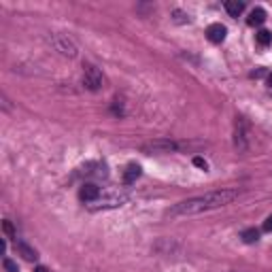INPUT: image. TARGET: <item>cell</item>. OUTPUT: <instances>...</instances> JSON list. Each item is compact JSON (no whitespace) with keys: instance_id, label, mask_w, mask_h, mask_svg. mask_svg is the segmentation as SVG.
Here are the masks:
<instances>
[{"instance_id":"16","label":"cell","mask_w":272,"mask_h":272,"mask_svg":"<svg viewBox=\"0 0 272 272\" xmlns=\"http://www.w3.org/2000/svg\"><path fill=\"white\" fill-rule=\"evenodd\" d=\"M3 266H5L7 272H19V268H17V264H15L13 259H5V261H3Z\"/></svg>"},{"instance_id":"8","label":"cell","mask_w":272,"mask_h":272,"mask_svg":"<svg viewBox=\"0 0 272 272\" xmlns=\"http://www.w3.org/2000/svg\"><path fill=\"white\" fill-rule=\"evenodd\" d=\"M226 34H228V30H226V26H221V24H210L206 28V38H208L210 43H215V45L224 43L226 41Z\"/></svg>"},{"instance_id":"2","label":"cell","mask_w":272,"mask_h":272,"mask_svg":"<svg viewBox=\"0 0 272 272\" xmlns=\"http://www.w3.org/2000/svg\"><path fill=\"white\" fill-rule=\"evenodd\" d=\"M251 132V126L245 117H236V124H234V147L240 151V153H245V151H249V136Z\"/></svg>"},{"instance_id":"4","label":"cell","mask_w":272,"mask_h":272,"mask_svg":"<svg viewBox=\"0 0 272 272\" xmlns=\"http://www.w3.org/2000/svg\"><path fill=\"white\" fill-rule=\"evenodd\" d=\"M83 85L87 89H92V92H98V89H102L104 87V77L102 73L92 66V64H85L83 66Z\"/></svg>"},{"instance_id":"12","label":"cell","mask_w":272,"mask_h":272,"mask_svg":"<svg viewBox=\"0 0 272 272\" xmlns=\"http://www.w3.org/2000/svg\"><path fill=\"white\" fill-rule=\"evenodd\" d=\"M226 11L230 17H238L240 13L245 11V3H240V0H228L226 3Z\"/></svg>"},{"instance_id":"1","label":"cell","mask_w":272,"mask_h":272,"mask_svg":"<svg viewBox=\"0 0 272 272\" xmlns=\"http://www.w3.org/2000/svg\"><path fill=\"white\" fill-rule=\"evenodd\" d=\"M240 196L238 189H217V191H208L204 196H196V198H189L183 200V202L175 204L173 208H168V217H191V215H200V213H206V210H215L221 206H228L232 204L234 200Z\"/></svg>"},{"instance_id":"3","label":"cell","mask_w":272,"mask_h":272,"mask_svg":"<svg viewBox=\"0 0 272 272\" xmlns=\"http://www.w3.org/2000/svg\"><path fill=\"white\" fill-rule=\"evenodd\" d=\"M179 145L175 140H168V138H157V140H149V143L143 145V153L147 155H159V153H173L177 151Z\"/></svg>"},{"instance_id":"14","label":"cell","mask_w":272,"mask_h":272,"mask_svg":"<svg viewBox=\"0 0 272 272\" xmlns=\"http://www.w3.org/2000/svg\"><path fill=\"white\" fill-rule=\"evenodd\" d=\"M255 41L259 47H268L272 45V32H268V30H259V32L255 34Z\"/></svg>"},{"instance_id":"22","label":"cell","mask_w":272,"mask_h":272,"mask_svg":"<svg viewBox=\"0 0 272 272\" xmlns=\"http://www.w3.org/2000/svg\"><path fill=\"white\" fill-rule=\"evenodd\" d=\"M34 272H49V270H47V268H45V266H38V268H36V270H34Z\"/></svg>"},{"instance_id":"10","label":"cell","mask_w":272,"mask_h":272,"mask_svg":"<svg viewBox=\"0 0 272 272\" xmlns=\"http://www.w3.org/2000/svg\"><path fill=\"white\" fill-rule=\"evenodd\" d=\"M264 22H266V11L261 7H255L253 11L249 13V17H247V24L249 26H261Z\"/></svg>"},{"instance_id":"18","label":"cell","mask_w":272,"mask_h":272,"mask_svg":"<svg viewBox=\"0 0 272 272\" xmlns=\"http://www.w3.org/2000/svg\"><path fill=\"white\" fill-rule=\"evenodd\" d=\"M175 15H177L175 19H177L179 24H185V22H189V17H185V13H181V11H175Z\"/></svg>"},{"instance_id":"11","label":"cell","mask_w":272,"mask_h":272,"mask_svg":"<svg viewBox=\"0 0 272 272\" xmlns=\"http://www.w3.org/2000/svg\"><path fill=\"white\" fill-rule=\"evenodd\" d=\"M138 177H140V166L138 164H128L126 170H124V183L126 185H132Z\"/></svg>"},{"instance_id":"6","label":"cell","mask_w":272,"mask_h":272,"mask_svg":"<svg viewBox=\"0 0 272 272\" xmlns=\"http://www.w3.org/2000/svg\"><path fill=\"white\" fill-rule=\"evenodd\" d=\"M51 43H53V47H56L62 56H66V58H75V56H77V47H75V43L70 41L68 36H64V34H53V36H51Z\"/></svg>"},{"instance_id":"23","label":"cell","mask_w":272,"mask_h":272,"mask_svg":"<svg viewBox=\"0 0 272 272\" xmlns=\"http://www.w3.org/2000/svg\"><path fill=\"white\" fill-rule=\"evenodd\" d=\"M268 85H270V89H272V75L268 77Z\"/></svg>"},{"instance_id":"5","label":"cell","mask_w":272,"mask_h":272,"mask_svg":"<svg viewBox=\"0 0 272 272\" xmlns=\"http://www.w3.org/2000/svg\"><path fill=\"white\" fill-rule=\"evenodd\" d=\"M128 202V196H119V194H113L108 198H98L96 202L87 204L92 210H100V208H117V206H124Z\"/></svg>"},{"instance_id":"21","label":"cell","mask_w":272,"mask_h":272,"mask_svg":"<svg viewBox=\"0 0 272 272\" xmlns=\"http://www.w3.org/2000/svg\"><path fill=\"white\" fill-rule=\"evenodd\" d=\"M261 75H266V70H264V68H259V70H255V73H253V75H251V77H261Z\"/></svg>"},{"instance_id":"13","label":"cell","mask_w":272,"mask_h":272,"mask_svg":"<svg viewBox=\"0 0 272 272\" xmlns=\"http://www.w3.org/2000/svg\"><path fill=\"white\" fill-rule=\"evenodd\" d=\"M240 238H243V243H247V245H253V243H257V240H259V230H255V228H249V230H245L243 234H240Z\"/></svg>"},{"instance_id":"7","label":"cell","mask_w":272,"mask_h":272,"mask_svg":"<svg viewBox=\"0 0 272 272\" xmlns=\"http://www.w3.org/2000/svg\"><path fill=\"white\" fill-rule=\"evenodd\" d=\"M79 198H81L85 204H92L100 198V187L94 183H83L81 189H79Z\"/></svg>"},{"instance_id":"19","label":"cell","mask_w":272,"mask_h":272,"mask_svg":"<svg viewBox=\"0 0 272 272\" xmlns=\"http://www.w3.org/2000/svg\"><path fill=\"white\" fill-rule=\"evenodd\" d=\"M194 164H196L198 168H202V170H206V168H208V164L204 162V159H202V157H194Z\"/></svg>"},{"instance_id":"20","label":"cell","mask_w":272,"mask_h":272,"mask_svg":"<svg viewBox=\"0 0 272 272\" xmlns=\"http://www.w3.org/2000/svg\"><path fill=\"white\" fill-rule=\"evenodd\" d=\"M264 232H272V215L264 221Z\"/></svg>"},{"instance_id":"9","label":"cell","mask_w":272,"mask_h":272,"mask_svg":"<svg viewBox=\"0 0 272 272\" xmlns=\"http://www.w3.org/2000/svg\"><path fill=\"white\" fill-rule=\"evenodd\" d=\"M15 249H17V253L22 255L26 261H34V259L38 257V253H36V251H34L32 247H30L28 243H24V240H19V243L15 245Z\"/></svg>"},{"instance_id":"17","label":"cell","mask_w":272,"mask_h":272,"mask_svg":"<svg viewBox=\"0 0 272 272\" xmlns=\"http://www.w3.org/2000/svg\"><path fill=\"white\" fill-rule=\"evenodd\" d=\"M113 102H115V104H113V113H115L117 117H119V115H124V104H122V100L117 98V100H113Z\"/></svg>"},{"instance_id":"15","label":"cell","mask_w":272,"mask_h":272,"mask_svg":"<svg viewBox=\"0 0 272 272\" xmlns=\"http://www.w3.org/2000/svg\"><path fill=\"white\" fill-rule=\"evenodd\" d=\"M3 230H5V234L9 238H15V228H13L11 221H3Z\"/></svg>"}]
</instances>
